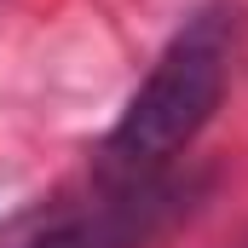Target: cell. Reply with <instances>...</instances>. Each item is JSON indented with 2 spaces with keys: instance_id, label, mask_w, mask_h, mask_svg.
<instances>
[{
  "instance_id": "cell-1",
  "label": "cell",
  "mask_w": 248,
  "mask_h": 248,
  "mask_svg": "<svg viewBox=\"0 0 248 248\" xmlns=\"http://www.w3.org/2000/svg\"><path fill=\"white\" fill-rule=\"evenodd\" d=\"M231 69H237V12L225 0L190 12L162 46V58L150 63V75L139 81V93L127 98L116 127L104 133L93 179L116 185V179L162 173L185 144H196V133L225 104Z\"/></svg>"
},
{
  "instance_id": "cell-2",
  "label": "cell",
  "mask_w": 248,
  "mask_h": 248,
  "mask_svg": "<svg viewBox=\"0 0 248 248\" xmlns=\"http://www.w3.org/2000/svg\"><path fill=\"white\" fill-rule=\"evenodd\" d=\"M196 196H202V179L168 173V168L144 179H116V185H98L87 202L35 214L12 248H150L196 208Z\"/></svg>"
}]
</instances>
